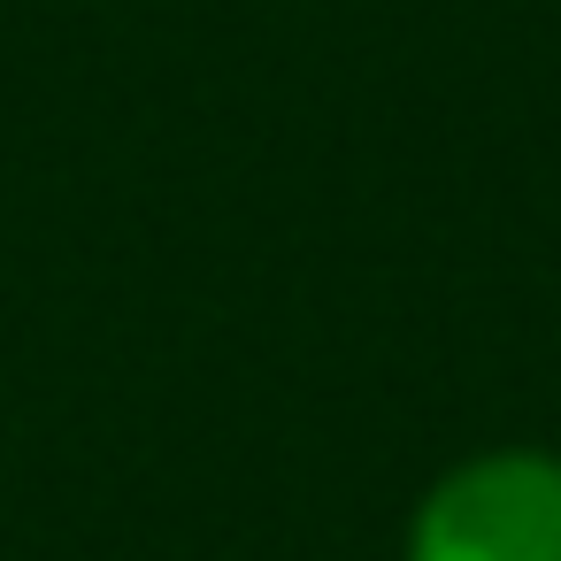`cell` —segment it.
Segmentation results:
<instances>
[{
	"mask_svg": "<svg viewBox=\"0 0 561 561\" xmlns=\"http://www.w3.org/2000/svg\"><path fill=\"white\" fill-rule=\"evenodd\" d=\"M415 561H561V469L477 461L423 507Z\"/></svg>",
	"mask_w": 561,
	"mask_h": 561,
	"instance_id": "obj_1",
	"label": "cell"
}]
</instances>
